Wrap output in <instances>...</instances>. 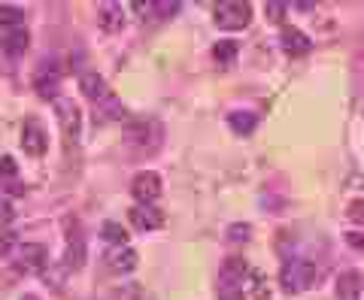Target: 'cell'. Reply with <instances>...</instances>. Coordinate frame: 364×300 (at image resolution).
<instances>
[{"instance_id": "1", "label": "cell", "mask_w": 364, "mask_h": 300, "mask_svg": "<svg viewBox=\"0 0 364 300\" xmlns=\"http://www.w3.org/2000/svg\"><path fill=\"white\" fill-rule=\"evenodd\" d=\"M161 134L164 128L158 124L155 119H131L124 122V143L134 146L136 152H155L158 146H161Z\"/></svg>"}, {"instance_id": "2", "label": "cell", "mask_w": 364, "mask_h": 300, "mask_svg": "<svg viewBox=\"0 0 364 300\" xmlns=\"http://www.w3.org/2000/svg\"><path fill=\"white\" fill-rule=\"evenodd\" d=\"M316 279V264L310 258H286L279 270V285L286 288L289 294H301L313 285Z\"/></svg>"}, {"instance_id": "3", "label": "cell", "mask_w": 364, "mask_h": 300, "mask_svg": "<svg viewBox=\"0 0 364 300\" xmlns=\"http://www.w3.org/2000/svg\"><path fill=\"white\" fill-rule=\"evenodd\" d=\"M252 18V6L246 0H219L213 6V21L222 31H243Z\"/></svg>"}, {"instance_id": "4", "label": "cell", "mask_w": 364, "mask_h": 300, "mask_svg": "<svg viewBox=\"0 0 364 300\" xmlns=\"http://www.w3.org/2000/svg\"><path fill=\"white\" fill-rule=\"evenodd\" d=\"M21 149L31 155V158H40L46 155V149H49V134H46V124L40 119H25L21 124Z\"/></svg>"}, {"instance_id": "5", "label": "cell", "mask_w": 364, "mask_h": 300, "mask_svg": "<svg viewBox=\"0 0 364 300\" xmlns=\"http://www.w3.org/2000/svg\"><path fill=\"white\" fill-rule=\"evenodd\" d=\"M55 112H58V124L67 140H79V131H82V112H79V103L70 97H55Z\"/></svg>"}, {"instance_id": "6", "label": "cell", "mask_w": 364, "mask_h": 300, "mask_svg": "<svg viewBox=\"0 0 364 300\" xmlns=\"http://www.w3.org/2000/svg\"><path fill=\"white\" fill-rule=\"evenodd\" d=\"M58 85H61V67L55 61H43L33 73V88L43 100H52L55 103V95H58Z\"/></svg>"}, {"instance_id": "7", "label": "cell", "mask_w": 364, "mask_h": 300, "mask_svg": "<svg viewBox=\"0 0 364 300\" xmlns=\"http://www.w3.org/2000/svg\"><path fill=\"white\" fill-rule=\"evenodd\" d=\"M131 194H134L136 203L152 206V200H158V194H161V176L152 173V170L136 173V176L131 179Z\"/></svg>"}, {"instance_id": "8", "label": "cell", "mask_w": 364, "mask_h": 300, "mask_svg": "<svg viewBox=\"0 0 364 300\" xmlns=\"http://www.w3.org/2000/svg\"><path fill=\"white\" fill-rule=\"evenodd\" d=\"M249 264H246V258H240V255H231V258H225V264H222V270H219V282H222V288H243V279H249Z\"/></svg>"}, {"instance_id": "9", "label": "cell", "mask_w": 364, "mask_h": 300, "mask_svg": "<svg viewBox=\"0 0 364 300\" xmlns=\"http://www.w3.org/2000/svg\"><path fill=\"white\" fill-rule=\"evenodd\" d=\"M97 25L104 33H119L124 28V13H122V4L116 0H104V4H97Z\"/></svg>"}, {"instance_id": "10", "label": "cell", "mask_w": 364, "mask_h": 300, "mask_svg": "<svg viewBox=\"0 0 364 300\" xmlns=\"http://www.w3.org/2000/svg\"><path fill=\"white\" fill-rule=\"evenodd\" d=\"M46 264H49V249H46L43 243H25L18 249V267L40 273Z\"/></svg>"}, {"instance_id": "11", "label": "cell", "mask_w": 364, "mask_h": 300, "mask_svg": "<svg viewBox=\"0 0 364 300\" xmlns=\"http://www.w3.org/2000/svg\"><path fill=\"white\" fill-rule=\"evenodd\" d=\"M131 225L134 230H158L164 225V215L155 210V206H146V203H136L131 210Z\"/></svg>"}, {"instance_id": "12", "label": "cell", "mask_w": 364, "mask_h": 300, "mask_svg": "<svg viewBox=\"0 0 364 300\" xmlns=\"http://www.w3.org/2000/svg\"><path fill=\"white\" fill-rule=\"evenodd\" d=\"M28 43H31V33L25 28H13L0 37V49H4L9 58H18V55L28 52Z\"/></svg>"}, {"instance_id": "13", "label": "cell", "mask_w": 364, "mask_h": 300, "mask_svg": "<svg viewBox=\"0 0 364 300\" xmlns=\"http://www.w3.org/2000/svg\"><path fill=\"white\" fill-rule=\"evenodd\" d=\"M361 285H364V279H361L358 270H343L337 276V297L340 300H358Z\"/></svg>"}, {"instance_id": "14", "label": "cell", "mask_w": 364, "mask_h": 300, "mask_svg": "<svg viewBox=\"0 0 364 300\" xmlns=\"http://www.w3.org/2000/svg\"><path fill=\"white\" fill-rule=\"evenodd\" d=\"M79 88H82V95H85L91 103H100L104 97L112 95V91L107 88V82H104V76H97V73H85L82 79H79Z\"/></svg>"}, {"instance_id": "15", "label": "cell", "mask_w": 364, "mask_h": 300, "mask_svg": "<svg viewBox=\"0 0 364 300\" xmlns=\"http://www.w3.org/2000/svg\"><path fill=\"white\" fill-rule=\"evenodd\" d=\"M279 43H282V49H286L289 55H294V58L310 52V37H306L301 28H286V31H282V40Z\"/></svg>"}, {"instance_id": "16", "label": "cell", "mask_w": 364, "mask_h": 300, "mask_svg": "<svg viewBox=\"0 0 364 300\" xmlns=\"http://www.w3.org/2000/svg\"><path fill=\"white\" fill-rule=\"evenodd\" d=\"M228 124H231V131H234V134L246 136V134H252V131H255L258 115H255V112H249V109H237V112L228 115Z\"/></svg>"}, {"instance_id": "17", "label": "cell", "mask_w": 364, "mask_h": 300, "mask_svg": "<svg viewBox=\"0 0 364 300\" xmlns=\"http://www.w3.org/2000/svg\"><path fill=\"white\" fill-rule=\"evenodd\" d=\"M64 261H67V267H70V270L82 267V261H85V243L79 240V234H73L70 243H67V258Z\"/></svg>"}, {"instance_id": "18", "label": "cell", "mask_w": 364, "mask_h": 300, "mask_svg": "<svg viewBox=\"0 0 364 300\" xmlns=\"http://www.w3.org/2000/svg\"><path fill=\"white\" fill-rule=\"evenodd\" d=\"M21 21H25V9L21 6H13V4L0 6V28L13 31V28H21Z\"/></svg>"}, {"instance_id": "19", "label": "cell", "mask_w": 364, "mask_h": 300, "mask_svg": "<svg viewBox=\"0 0 364 300\" xmlns=\"http://www.w3.org/2000/svg\"><path fill=\"white\" fill-rule=\"evenodd\" d=\"M100 240L104 243H112V246H122L128 240V230H124L119 222H104L100 225Z\"/></svg>"}, {"instance_id": "20", "label": "cell", "mask_w": 364, "mask_h": 300, "mask_svg": "<svg viewBox=\"0 0 364 300\" xmlns=\"http://www.w3.org/2000/svg\"><path fill=\"white\" fill-rule=\"evenodd\" d=\"M109 267L116 270V273H131L136 267V252L134 249H122L119 255L109 258Z\"/></svg>"}, {"instance_id": "21", "label": "cell", "mask_w": 364, "mask_h": 300, "mask_svg": "<svg viewBox=\"0 0 364 300\" xmlns=\"http://www.w3.org/2000/svg\"><path fill=\"white\" fill-rule=\"evenodd\" d=\"M97 109L104 112V119H112V122H119V119H124V103L116 97V95H109V97H104L97 103Z\"/></svg>"}, {"instance_id": "22", "label": "cell", "mask_w": 364, "mask_h": 300, "mask_svg": "<svg viewBox=\"0 0 364 300\" xmlns=\"http://www.w3.org/2000/svg\"><path fill=\"white\" fill-rule=\"evenodd\" d=\"M213 58L219 64H231L234 58H237V43L234 40H219V43L213 45Z\"/></svg>"}, {"instance_id": "23", "label": "cell", "mask_w": 364, "mask_h": 300, "mask_svg": "<svg viewBox=\"0 0 364 300\" xmlns=\"http://www.w3.org/2000/svg\"><path fill=\"white\" fill-rule=\"evenodd\" d=\"M249 234H252V227H249V225H231V227H228V240H231V243H246V240H249Z\"/></svg>"}, {"instance_id": "24", "label": "cell", "mask_w": 364, "mask_h": 300, "mask_svg": "<svg viewBox=\"0 0 364 300\" xmlns=\"http://www.w3.org/2000/svg\"><path fill=\"white\" fill-rule=\"evenodd\" d=\"M179 13V4H173V0H161V4H155V18H170Z\"/></svg>"}, {"instance_id": "25", "label": "cell", "mask_w": 364, "mask_h": 300, "mask_svg": "<svg viewBox=\"0 0 364 300\" xmlns=\"http://www.w3.org/2000/svg\"><path fill=\"white\" fill-rule=\"evenodd\" d=\"M16 173H18V164H16V158H9V155H0V176L13 179Z\"/></svg>"}, {"instance_id": "26", "label": "cell", "mask_w": 364, "mask_h": 300, "mask_svg": "<svg viewBox=\"0 0 364 300\" xmlns=\"http://www.w3.org/2000/svg\"><path fill=\"white\" fill-rule=\"evenodd\" d=\"M346 215L352 218V222L364 225V200H352V203L346 206Z\"/></svg>"}, {"instance_id": "27", "label": "cell", "mask_w": 364, "mask_h": 300, "mask_svg": "<svg viewBox=\"0 0 364 300\" xmlns=\"http://www.w3.org/2000/svg\"><path fill=\"white\" fill-rule=\"evenodd\" d=\"M219 300H249L243 288H222L219 291Z\"/></svg>"}, {"instance_id": "28", "label": "cell", "mask_w": 364, "mask_h": 300, "mask_svg": "<svg viewBox=\"0 0 364 300\" xmlns=\"http://www.w3.org/2000/svg\"><path fill=\"white\" fill-rule=\"evenodd\" d=\"M264 9H267L270 21H273V25H277V21H282V13H286V4H267Z\"/></svg>"}, {"instance_id": "29", "label": "cell", "mask_w": 364, "mask_h": 300, "mask_svg": "<svg viewBox=\"0 0 364 300\" xmlns=\"http://www.w3.org/2000/svg\"><path fill=\"white\" fill-rule=\"evenodd\" d=\"M13 243H16V234H4L0 237V258H6L13 252Z\"/></svg>"}, {"instance_id": "30", "label": "cell", "mask_w": 364, "mask_h": 300, "mask_svg": "<svg viewBox=\"0 0 364 300\" xmlns=\"http://www.w3.org/2000/svg\"><path fill=\"white\" fill-rule=\"evenodd\" d=\"M13 206H9L6 200H0V227H4V225H9V222H13Z\"/></svg>"}, {"instance_id": "31", "label": "cell", "mask_w": 364, "mask_h": 300, "mask_svg": "<svg viewBox=\"0 0 364 300\" xmlns=\"http://www.w3.org/2000/svg\"><path fill=\"white\" fill-rule=\"evenodd\" d=\"M346 243L352 249H364V234H361V230H355V234H346Z\"/></svg>"}, {"instance_id": "32", "label": "cell", "mask_w": 364, "mask_h": 300, "mask_svg": "<svg viewBox=\"0 0 364 300\" xmlns=\"http://www.w3.org/2000/svg\"><path fill=\"white\" fill-rule=\"evenodd\" d=\"M21 300H40L37 294H25V297H21Z\"/></svg>"}]
</instances>
